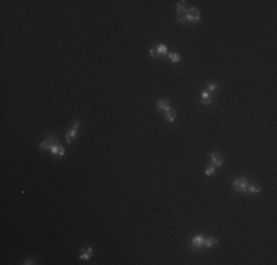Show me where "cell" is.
I'll return each mask as SVG.
<instances>
[{
	"label": "cell",
	"mask_w": 277,
	"mask_h": 265,
	"mask_svg": "<svg viewBox=\"0 0 277 265\" xmlns=\"http://www.w3.org/2000/svg\"><path fill=\"white\" fill-rule=\"evenodd\" d=\"M249 184H251V183H249V180H246V178H238V180L233 181V189H234L236 192L242 193V192H246V189H248Z\"/></svg>",
	"instance_id": "obj_1"
},
{
	"label": "cell",
	"mask_w": 277,
	"mask_h": 265,
	"mask_svg": "<svg viewBox=\"0 0 277 265\" xmlns=\"http://www.w3.org/2000/svg\"><path fill=\"white\" fill-rule=\"evenodd\" d=\"M186 19L189 21V22H198L199 19H201V12H199V9H196V7H190V9H187L186 11Z\"/></svg>",
	"instance_id": "obj_2"
},
{
	"label": "cell",
	"mask_w": 277,
	"mask_h": 265,
	"mask_svg": "<svg viewBox=\"0 0 277 265\" xmlns=\"http://www.w3.org/2000/svg\"><path fill=\"white\" fill-rule=\"evenodd\" d=\"M78 127H80V121L78 119H75L72 127H71V130H69L68 134H67V141H68V143H71V141L77 137V134H78Z\"/></svg>",
	"instance_id": "obj_3"
},
{
	"label": "cell",
	"mask_w": 277,
	"mask_h": 265,
	"mask_svg": "<svg viewBox=\"0 0 277 265\" xmlns=\"http://www.w3.org/2000/svg\"><path fill=\"white\" fill-rule=\"evenodd\" d=\"M205 243V236L204 234H196L192 237V246L195 249H202Z\"/></svg>",
	"instance_id": "obj_4"
},
{
	"label": "cell",
	"mask_w": 277,
	"mask_h": 265,
	"mask_svg": "<svg viewBox=\"0 0 277 265\" xmlns=\"http://www.w3.org/2000/svg\"><path fill=\"white\" fill-rule=\"evenodd\" d=\"M209 156H211V161H212L214 167H221V165L224 164V159H223V156L218 152H212Z\"/></svg>",
	"instance_id": "obj_5"
},
{
	"label": "cell",
	"mask_w": 277,
	"mask_h": 265,
	"mask_svg": "<svg viewBox=\"0 0 277 265\" xmlns=\"http://www.w3.org/2000/svg\"><path fill=\"white\" fill-rule=\"evenodd\" d=\"M168 109H171V105H170V102L168 100H165V99H162V100H159L158 103H156V111H164V112H167Z\"/></svg>",
	"instance_id": "obj_6"
},
{
	"label": "cell",
	"mask_w": 277,
	"mask_h": 265,
	"mask_svg": "<svg viewBox=\"0 0 277 265\" xmlns=\"http://www.w3.org/2000/svg\"><path fill=\"white\" fill-rule=\"evenodd\" d=\"M50 152L56 156H63L65 155V147L61 146V144H55V146L50 147Z\"/></svg>",
	"instance_id": "obj_7"
},
{
	"label": "cell",
	"mask_w": 277,
	"mask_h": 265,
	"mask_svg": "<svg viewBox=\"0 0 277 265\" xmlns=\"http://www.w3.org/2000/svg\"><path fill=\"white\" fill-rule=\"evenodd\" d=\"M91 255H93V248L87 246V248L83 249V252L80 254V259H90Z\"/></svg>",
	"instance_id": "obj_8"
},
{
	"label": "cell",
	"mask_w": 277,
	"mask_h": 265,
	"mask_svg": "<svg viewBox=\"0 0 277 265\" xmlns=\"http://www.w3.org/2000/svg\"><path fill=\"white\" fill-rule=\"evenodd\" d=\"M46 141H47V144H49V150H50L52 146L59 144V140H58V137L55 134H49V135H47V139H46Z\"/></svg>",
	"instance_id": "obj_9"
},
{
	"label": "cell",
	"mask_w": 277,
	"mask_h": 265,
	"mask_svg": "<svg viewBox=\"0 0 277 265\" xmlns=\"http://www.w3.org/2000/svg\"><path fill=\"white\" fill-rule=\"evenodd\" d=\"M165 118H167L168 122H174L175 118H177V113H175L174 109H168V111L165 112Z\"/></svg>",
	"instance_id": "obj_10"
},
{
	"label": "cell",
	"mask_w": 277,
	"mask_h": 265,
	"mask_svg": "<svg viewBox=\"0 0 277 265\" xmlns=\"http://www.w3.org/2000/svg\"><path fill=\"white\" fill-rule=\"evenodd\" d=\"M215 244H217V239H215V237H212V236L205 237V243H204L205 248H212Z\"/></svg>",
	"instance_id": "obj_11"
},
{
	"label": "cell",
	"mask_w": 277,
	"mask_h": 265,
	"mask_svg": "<svg viewBox=\"0 0 277 265\" xmlns=\"http://www.w3.org/2000/svg\"><path fill=\"white\" fill-rule=\"evenodd\" d=\"M177 13L178 15H184L186 13V2L184 0H181L177 3Z\"/></svg>",
	"instance_id": "obj_12"
},
{
	"label": "cell",
	"mask_w": 277,
	"mask_h": 265,
	"mask_svg": "<svg viewBox=\"0 0 277 265\" xmlns=\"http://www.w3.org/2000/svg\"><path fill=\"white\" fill-rule=\"evenodd\" d=\"M211 102H212L211 93H209V91H204V93H202V103H204V105H209Z\"/></svg>",
	"instance_id": "obj_13"
},
{
	"label": "cell",
	"mask_w": 277,
	"mask_h": 265,
	"mask_svg": "<svg viewBox=\"0 0 277 265\" xmlns=\"http://www.w3.org/2000/svg\"><path fill=\"white\" fill-rule=\"evenodd\" d=\"M156 50H158V55H162V56L168 55V49H167V46L162 44V43L156 46Z\"/></svg>",
	"instance_id": "obj_14"
},
{
	"label": "cell",
	"mask_w": 277,
	"mask_h": 265,
	"mask_svg": "<svg viewBox=\"0 0 277 265\" xmlns=\"http://www.w3.org/2000/svg\"><path fill=\"white\" fill-rule=\"evenodd\" d=\"M246 193H260V187L255 186V184H249L248 189H246Z\"/></svg>",
	"instance_id": "obj_15"
},
{
	"label": "cell",
	"mask_w": 277,
	"mask_h": 265,
	"mask_svg": "<svg viewBox=\"0 0 277 265\" xmlns=\"http://www.w3.org/2000/svg\"><path fill=\"white\" fill-rule=\"evenodd\" d=\"M168 57H170L171 59V62H174V63H177V62H180V55H177V53H173V52H171V53H168Z\"/></svg>",
	"instance_id": "obj_16"
},
{
	"label": "cell",
	"mask_w": 277,
	"mask_h": 265,
	"mask_svg": "<svg viewBox=\"0 0 277 265\" xmlns=\"http://www.w3.org/2000/svg\"><path fill=\"white\" fill-rule=\"evenodd\" d=\"M214 172H215V167H214V165H209L208 168L205 169V174H206V175H212Z\"/></svg>",
	"instance_id": "obj_17"
},
{
	"label": "cell",
	"mask_w": 277,
	"mask_h": 265,
	"mask_svg": "<svg viewBox=\"0 0 277 265\" xmlns=\"http://www.w3.org/2000/svg\"><path fill=\"white\" fill-rule=\"evenodd\" d=\"M217 87H218V84H217V83H209V84H208V91L211 93V91L217 90Z\"/></svg>",
	"instance_id": "obj_18"
},
{
	"label": "cell",
	"mask_w": 277,
	"mask_h": 265,
	"mask_svg": "<svg viewBox=\"0 0 277 265\" xmlns=\"http://www.w3.org/2000/svg\"><path fill=\"white\" fill-rule=\"evenodd\" d=\"M149 53H150V56L152 57H158V50H156V47H150V50H149Z\"/></svg>",
	"instance_id": "obj_19"
},
{
	"label": "cell",
	"mask_w": 277,
	"mask_h": 265,
	"mask_svg": "<svg viewBox=\"0 0 277 265\" xmlns=\"http://www.w3.org/2000/svg\"><path fill=\"white\" fill-rule=\"evenodd\" d=\"M22 264H25V265H27V264H37V262H35L34 259H27V261H25V262H22Z\"/></svg>",
	"instance_id": "obj_20"
}]
</instances>
